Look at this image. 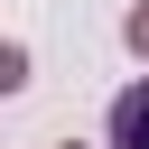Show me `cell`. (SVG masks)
<instances>
[{"label": "cell", "instance_id": "1", "mask_svg": "<svg viewBox=\"0 0 149 149\" xmlns=\"http://www.w3.org/2000/svg\"><path fill=\"white\" fill-rule=\"evenodd\" d=\"M112 149H149V74L112 93Z\"/></svg>", "mask_w": 149, "mask_h": 149}, {"label": "cell", "instance_id": "2", "mask_svg": "<svg viewBox=\"0 0 149 149\" xmlns=\"http://www.w3.org/2000/svg\"><path fill=\"white\" fill-rule=\"evenodd\" d=\"M19 84H28V47H19V37H0V93H19Z\"/></svg>", "mask_w": 149, "mask_h": 149}, {"label": "cell", "instance_id": "4", "mask_svg": "<svg viewBox=\"0 0 149 149\" xmlns=\"http://www.w3.org/2000/svg\"><path fill=\"white\" fill-rule=\"evenodd\" d=\"M65 149H74V140H65Z\"/></svg>", "mask_w": 149, "mask_h": 149}, {"label": "cell", "instance_id": "3", "mask_svg": "<svg viewBox=\"0 0 149 149\" xmlns=\"http://www.w3.org/2000/svg\"><path fill=\"white\" fill-rule=\"evenodd\" d=\"M121 37H130V47H140V56H149V0H140V9H130V19H121Z\"/></svg>", "mask_w": 149, "mask_h": 149}]
</instances>
